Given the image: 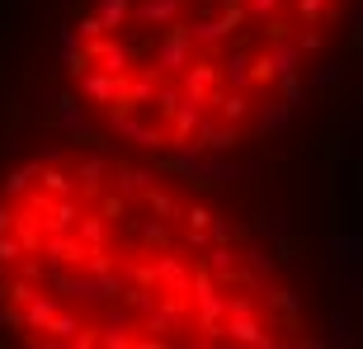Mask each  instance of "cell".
<instances>
[{"label":"cell","instance_id":"obj_1","mask_svg":"<svg viewBox=\"0 0 363 349\" xmlns=\"http://www.w3.org/2000/svg\"><path fill=\"white\" fill-rule=\"evenodd\" d=\"M345 0H99L71 71L118 137L156 151H231L297 94Z\"/></svg>","mask_w":363,"mask_h":349}]
</instances>
